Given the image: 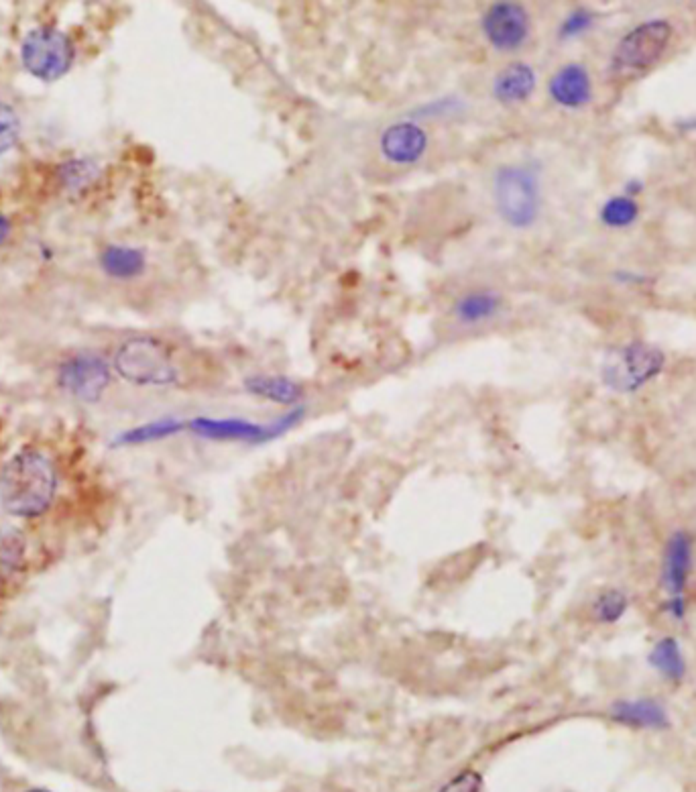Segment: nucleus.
I'll list each match as a JSON object with an SVG mask.
<instances>
[{
	"label": "nucleus",
	"mask_w": 696,
	"mask_h": 792,
	"mask_svg": "<svg viewBox=\"0 0 696 792\" xmlns=\"http://www.w3.org/2000/svg\"><path fill=\"white\" fill-rule=\"evenodd\" d=\"M57 487L51 461L39 450H21L0 475V503L11 516L35 518L47 512Z\"/></svg>",
	"instance_id": "obj_1"
},
{
	"label": "nucleus",
	"mask_w": 696,
	"mask_h": 792,
	"mask_svg": "<svg viewBox=\"0 0 696 792\" xmlns=\"http://www.w3.org/2000/svg\"><path fill=\"white\" fill-rule=\"evenodd\" d=\"M493 204L499 218L511 229H530L542 208L540 180L534 169L519 163L497 167L493 176Z\"/></svg>",
	"instance_id": "obj_2"
},
{
	"label": "nucleus",
	"mask_w": 696,
	"mask_h": 792,
	"mask_svg": "<svg viewBox=\"0 0 696 792\" xmlns=\"http://www.w3.org/2000/svg\"><path fill=\"white\" fill-rule=\"evenodd\" d=\"M306 414V406H296L292 410L283 412L271 422H251L245 418H208L198 416L188 422V430L204 440L214 442H245V444H267L289 430H294Z\"/></svg>",
	"instance_id": "obj_3"
},
{
	"label": "nucleus",
	"mask_w": 696,
	"mask_h": 792,
	"mask_svg": "<svg viewBox=\"0 0 696 792\" xmlns=\"http://www.w3.org/2000/svg\"><path fill=\"white\" fill-rule=\"evenodd\" d=\"M694 538L688 530H674L664 544L660 564V587L666 595L664 611L674 621H684L688 613V585L694 573Z\"/></svg>",
	"instance_id": "obj_4"
},
{
	"label": "nucleus",
	"mask_w": 696,
	"mask_h": 792,
	"mask_svg": "<svg viewBox=\"0 0 696 792\" xmlns=\"http://www.w3.org/2000/svg\"><path fill=\"white\" fill-rule=\"evenodd\" d=\"M666 357L660 349L648 343H629L625 347L613 349L603 365V383L617 393H633L648 385L664 369Z\"/></svg>",
	"instance_id": "obj_5"
},
{
	"label": "nucleus",
	"mask_w": 696,
	"mask_h": 792,
	"mask_svg": "<svg viewBox=\"0 0 696 792\" xmlns=\"http://www.w3.org/2000/svg\"><path fill=\"white\" fill-rule=\"evenodd\" d=\"M114 367L135 385H171L178 381V369L169 351L155 338H131L116 353Z\"/></svg>",
	"instance_id": "obj_6"
},
{
	"label": "nucleus",
	"mask_w": 696,
	"mask_h": 792,
	"mask_svg": "<svg viewBox=\"0 0 696 792\" xmlns=\"http://www.w3.org/2000/svg\"><path fill=\"white\" fill-rule=\"evenodd\" d=\"M74 43L57 29L41 27L27 33L21 45V60L29 74L39 80L62 78L74 62Z\"/></svg>",
	"instance_id": "obj_7"
},
{
	"label": "nucleus",
	"mask_w": 696,
	"mask_h": 792,
	"mask_svg": "<svg viewBox=\"0 0 696 792\" xmlns=\"http://www.w3.org/2000/svg\"><path fill=\"white\" fill-rule=\"evenodd\" d=\"M672 37L668 21L656 19L631 29L615 47L613 66L619 72H642L654 66Z\"/></svg>",
	"instance_id": "obj_8"
},
{
	"label": "nucleus",
	"mask_w": 696,
	"mask_h": 792,
	"mask_svg": "<svg viewBox=\"0 0 696 792\" xmlns=\"http://www.w3.org/2000/svg\"><path fill=\"white\" fill-rule=\"evenodd\" d=\"M485 41L497 51H515L530 37V15L517 3H495L481 19Z\"/></svg>",
	"instance_id": "obj_9"
},
{
	"label": "nucleus",
	"mask_w": 696,
	"mask_h": 792,
	"mask_svg": "<svg viewBox=\"0 0 696 792\" xmlns=\"http://www.w3.org/2000/svg\"><path fill=\"white\" fill-rule=\"evenodd\" d=\"M430 145V137L416 121H399L389 125L379 139V151L385 161L393 165L418 163Z\"/></svg>",
	"instance_id": "obj_10"
},
{
	"label": "nucleus",
	"mask_w": 696,
	"mask_h": 792,
	"mask_svg": "<svg viewBox=\"0 0 696 792\" xmlns=\"http://www.w3.org/2000/svg\"><path fill=\"white\" fill-rule=\"evenodd\" d=\"M110 381L108 365L94 355H78L60 369V383L76 398L96 402Z\"/></svg>",
	"instance_id": "obj_11"
},
{
	"label": "nucleus",
	"mask_w": 696,
	"mask_h": 792,
	"mask_svg": "<svg viewBox=\"0 0 696 792\" xmlns=\"http://www.w3.org/2000/svg\"><path fill=\"white\" fill-rule=\"evenodd\" d=\"M609 717L631 729L644 731H664L670 727V713L662 701L652 697H635V699H619L611 703Z\"/></svg>",
	"instance_id": "obj_12"
},
{
	"label": "nucleus",
	"mask_w": 696,
	"mask_h": 792,
	"mask_svg": "<svg viewBox=\"0 0 696 792\" xmlns=\"http://www.w3.org/2000/svg\"><path fill=\"white\" fill-rule=\"evenodd\" d=\"M550 98L564 108H583L593 98V82L585 66L566 64L548 82Z\"/></svg>",
	"instance_id": "obj_13"
},
{
	"label": "nucleus",
	"mask_w": 696,
	"mask_h": 792,
	"mask_svg": "<svg viewBox=\"0 0 696 792\" xmlns=\"http://www.w3.org/2000/svg\"><path fill=\"white\" fill-rule=\"evenodd\" d=\"M536 86H538V78H536L534 68L524 62H513V64H507L495 76L491 92L499 104L515 106V104H524L526 100H530Z\"/></svg>",
	"instance_id": "obj_14"
},
{
	"label": "nucleus",
	"mask_w": 696,
	"mask_h": 792,
	"mask_svg": "<svg viewBox=\"0 0 696 792\" xmlns=\"http://www.w3.org/2000/svg\"><path fill=\"white\" fill-rule=\"evenodd\" d=\"M245 389L255 398L292 408L300 406L304 398L302 385L283 375H251L245 379Z\"/></svg>",
	"instance_id": "obj_15"
},
{
	"label": "nucleus",
	"mask_w": 696,
	"mask_h": 792,
	"mask_svg": "<svg viewBox=\"0 0 696 792\" xmlns=\"http://www.w3.org/2000/svg\"><path fill=\"white\" fill-rule=\"evenodd\" d=\"M503 308V300L493 290H473L454 302V316L460 324L475 326L495 318Z\"/></svg>",
	"instance_id": "obj_16"
},
{
	"label": "nucleus",
	"mask_w": 696,
	"mask_h": 792,
	"mask_svg": "<svg viewBox=\"0 0 696 792\" xmlns=\"http://www.w3.org/2000/svg\"><path fill=\"white\" fill-rule=\"evenodd\" d=\"M648 664L668 683L684 681L688 668L684 652L674 636H664L652 646L648 654Z\"/></svg>",
	"instance_id": "obj_17"
},
{
	"label": "nucleus",
	"mask_w": 696,
	"mask_h": 792,
	"mask_svg": "<svg viewBox=\"0 0 696 792\" xmlns=\"http://www.w3.org/2000/svg\"><path fill=\"white\" fill-rule=\"evenodd\" d=\"M100 265L112 277L131 279V277H137V275H141L145 271L147 259H145V253L141 249L114 245V247H108L102 253Z\"/></svg>",
	"instance_id": "obj_18"
},
{
	"label": "nucleus",
	"mask_w": 696,
	"mask_h": 792,
	"mask_svg": "<svg viewBox=\"0 0 696 792\" xmlns=\"http://www.w3.org/2000/svg\"><path fill=\"white\" fill-rule=\"evenodd\" d=\"M27 542L15 528H0V583L15 579L25 569Z\"/></svg>",
	"instance_id": "obj_19"
},
{
	"label": "nucleus",
	"mask_w": 696,
	"mask_h": 792,
	"mask_svg": "<svg viewBox=\"0 0 696 792\" xmlns=\"http://www.w3.org/2000/svg\"><path fill=\"white\" fill-rule=\"evenodd\" d=\"M629 611V595L619 587H607L591 603V615L601 626H615Z\"/></svg>",
	"instance_id": "obj_20"
},
{
	"label": "nucleus",
	"mask_w": 696,
	"mask_h": 792,
	"mask_svg": "<svg viewBox=\"0 0 696 792\" xmlns=\"http://www.w3.org/2000/svg\"><path fill=\"white\" fill-rule=\"evenodd\" d=\"M601 222L611 229H625L640 216V206L629 196H615L601 206Z\"/></svg>",
	"instance_id": "obj_21"
},
{
	"label": "nucleus",
	"mask_w": 696,
	"mask_h": 792,
	"mask_svg": "<svg viewBox=\"0 0 696 792\" xmlns=\"http://www.w3.org/2000/svg\"><path fill=\"white\" fill-rule=\"evenodd\" d=\"M188 424L178 420V418H163L145 426H139L127 434H123L121 442L125 444H143V442H153V440H161L173 434H180L182 430H186Z\"/></svg>",
	"instance_id": "obj_22"
},
{
	"label": "nucleus",
	"mask_w": 696,
	"mask_h": 792,
	"mask_svg": "<svg viewBox=\"0 0 696 792\" xmlns=\"http://www.w3.org/2000/svg\"><path fill=\"white\" fill-rule=\"evenodd\" d=\"M19 133H21V123L19 117L15 115V110L9 104L0 102V153L9 151L17 143Z\"/></svg>",
	"instance_id": "obj_23"
},
{
	"label": "nucleus",
	"mask_w": 696,
	"mask_h": 792,
	"mask_svg": "<svg viewBox=\"0 0 696 792\" xmlns=\"http://www.w3.org/2000/svg\"><path fill=\"white\" fill-rule=\"evenodd\" d=\"M593 21H595V17H593L591 11H587V9H574V11L562 21V25H560V29H558V37H560L562 41H566V39H574V37H578V35H583L585 31H589V29L593 27Z\"/></svg>",
	"instance_id": "obj_24"
},
{
	"label": "nucleus",
	"mask_w": 696,
	"mask_h": 792,
	"mask_svg": "<svg viewBox=\"0 0 696 792\" xmlns=\"http://www.w3.org/2000/svg\"><path fill=\"white\" fill-rule=\"evenodd\" d=\"M481 788H483L481 774H477L475 770H464L456 774L450 782H446L440 788V792H481Z\"/></svg>",
	"instance_id": "obj_25"
},
{
	"label": "nucleus",
	"mask_w": 696,
	"mask_h": 792,
	"mask_svg": "<svg viewBox=\"0 0 696 792\" xmlns=\"http://www.w3.org/2000/svg\"><path fill=\"white\" fill-rule=\"evenodd\" d=\"M452 110H460V100L454 98V96H448V98H440V100H436V102H432V104H428L424 108H418L416 117H422V119L446 117L448 112H452Z\"/></svg>",
	"instance_id": "obj_26"
},
{
	"label": "nucleus",
	"mask_w": 696,
	"mask_h": 792,
	"mask_svg": "<svg viewBox=\"0 0 696 792\" xmlns=\"http://www.w3.org/2000/svg\"><path fill=\"white\" fill-rule=\"evenodd\" d=\"M7 235H9V222L3 214H0V243L7 239Z\"/></svg>",
	"instance_id": "obj_27"
},
{
	"label": "nucleus",
	"mask_w": 696,
	"mask_h": 792,
	"mask_svg": "<svg viewBox=\"0 0 696 792\" xmlns=\"http://www.w3.org/2000/svg\"><path fill=\"white\" fill-rule=\"evenodd\" d=\"M640 188H642L640 182H629L627 184V194H637V192H640Z\"/></svg>",
	"instance_id": "obj_28"
},
{
	"label": "nucleus",
	"mask_w": 696,
	"mask_h": 792,
	"mask_svg": "<svg viewBox=\"0 0 696 792\" xmlns=\"http://www.w3.org/2000/svg\"><path fill=\"white\" fill-rule=\"evenodd\" d=\"M27 792H47V790H39V788H33V790H27Z\"/></svg>",
	"instance_id": "obj_29"
}]
</instances>
